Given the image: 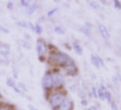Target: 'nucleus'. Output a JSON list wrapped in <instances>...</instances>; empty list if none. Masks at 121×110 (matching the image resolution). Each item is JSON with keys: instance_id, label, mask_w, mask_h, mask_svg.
I'll return each instance as SVG.
<instances>
[{"instance_id": "obj_37", "label": "nucleus", "mask_w": 121, "mask_h": 110, "mask_svg": "<svg viewBox=\"0 0 121 110\" xmlns=\"http://www.w3.org/2000/svg\"><path fill=\"white\" fill-rule=\"evenodd\" d=\"M80 104H82V106H85V107H87V106H88V101L86 98H84V99H82V101H80Z\"/></svg>"}, {"instance_id": "obj_27", "label": "nucleus", "mask_w": 121, "mask_h": 110, "mask_svg": "<svg viewBox=\"0 0 121 110\" xmlns=\"http://www.w3.org/2000/svg\"><path fill=\"white\" fill-rule=\"evenodd\" d=\"M10 32V30L8 29V28H5L4 26L0 25V33H5V34H8V33Z\"/></svg>"}, {"instance_id": "obj_17", "label": "nucleus", "mask_w": 121, "mask_h": 110, "mask_svg": "<svg viewBox=\"0 0 121 110\" xmlns=\"http://www.w3.org/2000/svg\"><path fill=\"white\" fill-rule=\"evenodd\" d=\"M0 110H15V107H14L12 104H7V103H3L2 107Z\"/></svg>"}, {"instance_id": "obj_25", "label": "nucleus", "mask_w": 121, "mask_h": 110, "mask_svg": "<svg viewBox=\"0 0 121 110\" xmlns=\"http://www.w3.org/2000/svg\"><path fill=\"white\" fill-rule=\"evenodd\" d=\"M32 0H21V5H23V7L25 8H28L30 4H31Z\"/></svg>"}, {"instance_id": "obj_12", "label": "nucleus", "mask_w": 121, "mask_h": 110, "mask_svg": "<svg viewBox=\"0 0 121 110\" xmlns=\"http://www.w3.org/2000/svg\"><path fill=\"white\" fill-rule=\"evenodd\" d=\"M16 86L18 87V89L21 90V91L23 92L24 94L27 93V92H28V88H27V86H26V83H25V82H23V81H18Z\"/></svg>"}, {"instance_id": "obj_36", "label": "nucleus", "mask_w": 121, "mask_h": 110, "mask_svg": "<svg viewBox=\"0 0 121 110\" xmlns=\"http://www.w3.org/2000/svg\"><path fill=\"white\" fill-rule=\"evenodd\" d=\"M13 90H14V91H15V92H16V93H17V94H23V95H24V93H23V92L21 91V90L18 89V87H17V86H15V87L13 88Z\"/></svg>"}, {"instance_id": "obj_26", "label": "nucleus", "mask_w": 121, "mask_h": 110, "mask_svg": "<svg viewBox=\"0 0 121 110\" xmlns=\"http://www.w3.org/2000/svg\"><path fill=\"white\" fill-rule=\"evenodd\" d=\"M54 31H55L56 33H58V34H63V33H64V30L62 29L61 27H59V26L54 28Z\"/></svg>"}, {"instance_id": "obj_30", "label": "nucleus", "mask_w": 121, "mask_h": 110, "mask_svg": "<svg viewBox=\"0 0 121 110\" xmlns=\"http://www.w3.org/2000/svg\"><path fill=\"white\" fill-rule=\"evenodd\" d=\"M91 92H92V95H93L94 98H98V92H96V88L95 87L91 88Z\"/></svg>"}, {"instance_id": "obj_29", "label": "nucleus", "mask_w": 121, "mask_h": 110, "mask_svg": "<svg viewBox=\"0 0 121 110\" xmlns=\"http://www.w3.org/2000/svg\"><path fill=\"white\" fill-rule=\"evenodd\" d=\"M7 9L9 10V11H12V10L14 9V3L12 2V1H9V2L7 3Z\"/></svg>"}, {"instance_id": "obj_46", "label": "nucleus", "mask_w": 121, "mask_h": 110, "mask_svg": "<svg viewBox=\"0 0 121 110\" xmlns=\"http://www.w3.org/2000/svg\"><path fill=\"white\" fill-rule=\"evenodd\" d=\"M100 2H102V3H106V0H99Z\"/></svg>"}, {"instance_id": "obj_50", "label": "nucleus", "mask_w": 121, "mask_h": 110, "mask_svg": "<svg viewBox=\"0 0 121 110\" xmlns=\"http://www.w3.org/2000/svg\"><path fill=\"white\" fill-rule=\"evenodd\" d=\"M0 45H1V42H0Z\"/></svg>"}, {"instance_id": "obj_45", "label": "nucleus", "mask_w": 121, "mask_h": 110, "mask_svg": "<svg viewBox=\"0 0 121 110\" xmlns=\"http://www.w3.org/2000/svg\"><path fill=\"white\" fill-rule=\"evenodd\" d=\"M2 105H3V102H2V101H0V109H1V107H2Z\"/></svg>"}, {"instance_id": "obj_14", "label": "nucleus", "mask_w": 121, "mask_h": 110, "mask_svg": "<svg viewBox=\"0 0 121 110\" xmlns=\"http://www.w3.org/2000/svg\"><path fill=\"white\" fill-rule=\"evenodd\" d=\"M89 4H90V7H91L92 9H94V10H100V11H102V10H103V8L101 7V5L99 4L96 1H93V0L89 1Z\"/></svg>"}, {"instance_id": "obj_34", "label": "nucleus", "mask_w": 121, "mask_h": 110, "mask_svg": "<svg viewBox=\"0 0 121 110\" xmlns=\"http://www.w3.org/2000/svg\"><path fill=\"white\" fill-rule=\"evenodd\" d=\"M28 29H30L31 31L34 32V25L32 23H30V21H28Z\"/></svg>"}, {"instance_id": "obj_23", "label": "nucleus", "mask_w": 121, "mask_h": 110, "mask_svg": "<svg viewBox=\"0 0 121 110\" xmlns=\"http://www.w3.org/2000/svg\"><path fill=\"white\" fill-rule=\"evenodd\" d=\"M10 59L9 58H3V57H0V63L3 65H9L10 64Z\"/></svg>"}, {"instance_id": "obj_9", "label": "nucleus", "mask_w": 121, "mask_h": 110, "mask_svg": "<svg viewBox=\"0 0 121 110\" xmlns=\"http://www.w3.org/2000/svg\"><path fill=\"white\" fill-rule=\"evenodd\" d=\"M17 43H18L19 45H21L22 47H23V48L27 49V50L31 49V44H30L29 42L27 41V40H23V39H21V40H18V41H17Z\"/></svg>"}, {"instance_id": "obj_42", "label": "nucleus", "mask_w": 121, "mask_h": 110, "mask_svg": "<svg viewBox=\"0 0 121 110\" xmlns=\"http://www.w3.org/2000/svg\"><path fill=\"white\" fill-rule=\"evenodd\" d=\"M43 21H45V17H40L39 18V21H38V24H40V23H43Z\"/></svg>"}, {"instance_id": "obj_15", "label": "nucleus", "mask_w": 121, "mask_h": 110, "mask_svg": "<svg viewBox=\"0 0 121 110\" xmlns=\"http://www.w3.org/2000/svg\"><path fill=\"white\" fill-rule=\"evenodd\" d=\"M34 32L37 33L38 35H41L42 32H43V28H42V26L40 25V24H35L34 25Z\"/></svg>"}, {"instance_id": "obj_11", "label": "nucleus", "mask_w": 121, "mask_h": 110, "mask_svg": "<svg viewBox=\"0 0 121 110\" xmlns=\"http://www.w3.org/2000/svg\"><path fill=\"white\" fill-rule=\"evenodd\" d=\"M37 10V5L35 4H30L28 8H26V15H32Z\"/></svg>"}, {"instance_id": "obj_6", "label": "nucleus", "mask_w": 121, "mask_h": 110, "mask_svg": "<svg viewBox=\"0 0 121 110\" xmlns=\"http://www.w3.org/2000/svg\"><path fill=\"white\" fill-rule=\"evenodd\" d=\"M10 50H11V47H10L9 44L1 43V45H0V57L9 58Z\"/></svg>"}, {"instance_id": "obj_43", "label": "nucleus", "mask_w": 121, "mask_h": 110, "mask_svg": "<svg viewBox=\"0 0 121 110\" xmlns=\"http://www.w3.org/2000/svg\"><path fill=\"white\" fill-rule=\"evenodd\" d=\"M117 78H118V80H119V82H120L121 83V75H120V74H117Z\"/></svg>"}, {"instance_id": "obj_32", "label": "nucleus", "mask_w": 121, "mask_h": 110, "mask_svg": "<svg viewBox=\"0 0 121 110\" xmlns=\"http://www.w3.org/2000/svg\"><path fill=\"white\" fill-rule=\"evenodd\" d=\"M110 109L112 110H118V107H117V105H116L115 102H112V103H110Z\"/></svg>"}, {"instance_id": "obj_3", "label": "nucleus", "mask_w": 121, "mask_h": 110, "mask_svg": "<svg viewBox=\"0 0 121 110\" xmlns=\"http://www.w3.org/2000/svg\"><path fill=\"white\" fill-rule=\"evenodd\" d=\"M37 53H38V58L41 62H45L46 58H45V53H46V49H47V46H46V43L44 40L39 39L37 42Z\"/></svg>"}, {"instance_id": "obj_8", "label": "nucleus", "mask_w": 121, "mask_h": 110, "mask_svg": "<svg viewBox=\"0 0 121 110\" xmlns=\"http://www.w3.org/2000/svg\"><path fill=\"white\" fill-rule=\"evenodd\" d=\"M99 31H100V33H101V35H102L103 39L109 40L110 33H109V31L107 30V28H106L104 25H102V24H101V25H99Z\"/></svg>"}, {"instance_id": "obj_21", "label": "nucleus", "mask_w": 121, "mask_h": 110, "mask_svg": "<svg viewBox=\"0 0 121 110\" xmlns=\"http://www.w3.org/2000/svg\"><path fill=\"white\" fill-rule=\"evenodd\" d=\"M104 96H105V101H107L109 104L112 102V93H110V92L108 91V90L105 92V95H104Z\"/></svg>"}, {"instance_id": "obj_44", "label": "nucleus", "mask_w": 121, "mask_h": 110, "mask_svg": "<svg viewBox=\"0 0 121 110\" xmlns=\"http://www.w3.org/2000/svg\"><path fill=\"white\" fill-rule=\"evenodd\" d=\"M54 2H56V3H59V2H61V0H53Z\"/></svg>"}, {"instance_id": "obj_18", "label": "nucleus", "mask_w": 121, "mask_h": 110, "mask_svg": "<svg viewBox=\"0 0 121 110\" xmlns=\"http://www.w3.org/2000/svg\"><path fill=\"white\" fill-rule=\"evenodd\" d=\"M16 26L19 28H26V29H28V21H26V20L16 21Z\"/></svg>"}, {"instance_id": "obj_33", "label": "nucleus", "mask_w": 121, "mask_h": 110, "mask_svg": "<svg viewBox=\"0 0 121 110\" xmlns=\"http://www.w3.org/2000/svg\"><path fill=\"white\" fill-rule=\"evenodd\" d=\"M57 11H58V8H55V9H52V10H50V11L47 13V15H48V16H52V15H53V14L55 13V12H57Z\"/></svg>"}, {"instance_id": "obj_35", "label": "nucleus", "mask_w": 121, "mask_h": 110, "mask_svg": "<svg viewBox=\"0 0 121 110\" xmlns=\"http://www.w3.org/2000/svg\"><path fill=\"white\" fill-rule=\"evenodd\" d=\"M96 58H98V60H99V62H100V64H101V66H104L105 65V63H104V61H103V59L100 57V56H98L96 55Z\"/></svg>"}, {"instance_id": "obj_49", "label": "nucleus", "mask_w": 121, "mask_h": 110, "mask_svg": "<svg viewBox=\"0 0 121 110\" xmlns=\"http://www.w3.org/2000/svg\"><path fill=\"white\" fill-rule=\"evenodd\" d=\"M0 75H1V71H0Z\"/></svg>"}, {"instance_id": "obj_40", "label": "nucleus", "mask_w": 121, "mask_h": 110, "mask_svg": "<svg viewBox=\"0 0 121 110\" xmlns=\"http://www.w3.org/2000/svg\"><path fill=\"white\" fill-rule=\"evenodd\" d=\"M99 89H101L103 92H106V91H107V89H106V87H105V86H104V85H101Z\"/></svg>"}, {"instance_id": "obj_38", "label": "nucleus", "mask_w": 121, "mask_h": 110, "mask_svg": "<svg viewBox=\"0 0 121 110\" xmlns=\"http://www.w3.org/2000/svg\"><path fill=\"white\" fill-rule=\"evenodd\" d=\"M112 82L115 83V85H117V83L119 82V80H118V78H117V76L115 75V76H112Z\"/></svg>"}, {"instance_id": "obj_39", "label": "nucleus", "mask_w": 121, "mask_h": 110, "mask_svg": "<svg viewBox=\"0 0 121 110\" xmlns=\"http://www.w3.org/2000/svg\"><path fill=\"white\" fill-rule=\"evenodd\" d=\"M28 109L29 110H39L38 108H35L33 105H28Z\"/></svg>"}, {"instance_id": "obj_22", "label": "nucleus", "mask_w": 121, "mask_h": 110, "mask_svg": "<svg viewBox=\"0 0 121 110\" xmlns=\"http://www.w3.org/2000/svg\"><path fill=\"white\" fill-rule=\"evenodd\" d=\"M12 74H13V78H14V79H17V78H18L19 71H18V69H17L16 66H13V69H12Z\"/></svg>"}, {"instance_id": "obj_20", "label": "nucleus", "mask_w": 121, "mask_h": 110, "mask_svg": "<svg viewBox=\"0 0 121 110\" xmlns=\"http://www.w3.org/2000/svg\"><path fill=\"white\" fill-rule=\"evenodd\" d=\"M96 92H98V98H100L101 101H105V92H103L101 89H96Z\"/></svg>"}, {"instance_id": "obj_10", "label": "nucleus", "mask_w": 121, "mask_h": 110, "mask_svg": "<svg viewBox=\"0 0 121 110\" xmlns=\"http://www.w3.org/2000/svg\"><path fill=\"white\" fill-rule=\"evenodd\" d=\"M90 60H91L92 65H93L95 69H100V67H102L101 64H100V62H99V60H98V58H96V55H91Z\"/></svg>"}, {"instance_id": "obj_31", "label": "nucleus", "mask_w": 121, "mask_h": 110, "mask_svg": "<svg viewBox=\"0 0 121 110\" xmlns=\"http://www.w3.org/2000/svg\"><path fill=\"white\" fill-rule=\"evenodd\" d=\"M114 5H115L116 9H119V10L121 9V3H120L119 0H114Z\"/></svg>"}, {"instance_id": "obj_19", "label": "nucleus", "mask_w": 121, "mask_h": 110, "mask_svg": "<svg viewBox=\"0 0 121 110\" xmlns=\"http://www.w3.org/2000/svg\"><path fill=\"white\" fill-rule=\"evenodd\" d=\"M79 30L82 31V33H85L86 35H88V37H90V35H91V32H90V28H87V27H85V26H82V27L79 28Z\"/></svg>"}, {"instance_id": "obj_28", "label": "nucleus", "mask_w": 121, "mask_h": 110, "mask_svg": "<svg viewBox=\"0 0 121 110\" xmlns=\"http://www.w3.org/2000/svg\"><path fill=\"white\" fill-rule=\"evenodd\" d=\"M76 87H77V86H76L75 83H73V85H71L70 87H69V90H70L72 93H74V92L77 91V88H76Z\"/></svg>"}, {"instance_id": "obj_24", "label": "nucleus", "mask_w": 121, "mask_h": 110, "mask_svg": "<svg viewBox=\"0 0 121 110\" xmlns=\"http://www.w3.org/2000/svg\"><path fill=\"white\" fill-rule=\"evenodd\" d=\"M78 94H79V96H80V98L82 99H84V98H86V97L88 96V92L87 91H85V90H79L78 91Z\"/></svg>"}, {"instance_id": "obj_16", "label": "nucleus", "mask_w": 121, "mask_h": 110, "mask_svg": "<svg viewBox=\"0 0 121 110\" xmlns=\"http://www.w3.org/2000/svg\"><path fill=\"white\" fill-rule=\"evenodd\" d=\"M73 49L75 50V53H77V55H82V47L80 45H78V44H74L73 45Z\"/></svg>"}, {"instance_id": "obj_2", "label": "nucleus", "mask_w": 121, "mask_h": 110, "mask_svg": "<svg viewBox=\"0 0 121 110\" xmlns=\"http://www.w3.org/2000/svg\"><path fill=\"white\" fill-rule=\"evenodd\" d=\"M50 60H52L55 64H58L61 67H63L64 65H66L69 62H71L73 59H72L69 55H66L65 53L58 51V53H54V55L50 56Z\"/></svg>"}, {"instance_id": "obj_4", "label": "nucleus", "mask_w": 121, "mask_h": 110, "mask_svg": "<svg viewBox=\"0 0 121 110\" xmlns=\"http://www.w3.org/2000/svg\"><path fill=\"white\" fill-rule=\"evenodd\" d=\"M52 78H53V87L54 89H61L64 85V78L60 72L54 69L52 72Z\"/></svg>"}, {"instance_id": "obj_41", "label": "nucleus", "mask_w": 121, "mask_h": 110, "mask_svg": "<svg viewBox=\"0 0 121 110\" xmlns=\"http://www.w3.org/2000/svg\"><path fill=\"white\" fill-rule=\"evenodd\" d=\"M88 110H98V108H96V106H90L89 108H88Z\"/></svg>"}, {"instance_id": "obj_13", "label": "nucleus", "mask_w": 121, "mask_h": 110, "mask_svg": "<svg viewBox=\"0 0 121 110\" xmlns=\"http://www.w3.org/2000/svg\"><path fill=\"white\" fill-rule=\"evenodd\" d=\"M5 85H7L9 88H12V89H13V88L16 86L15 79H14V78H12V77H8L7 79H5Z\"/></svg>"}, {"instance_id": "obj_1", "label": "nucleus", "mask_w": 121, "mask_h": 110, "mask_svg": "<svg viewBox=\"0 0 121 110\" xmlns=\"http://www.w3.org/2000/svg\"><path fill=\"white\" fill-rule=\"evenodd\" d=\"M66 98V95L62 92H55L49 96L48 98V102H49L50 108L53 110H58L63 101Z\"/></svg>"}, {"instance_id": "obj_47", "label": "nucleus", "mask_w": 121, "mask_h": 110, "mask_svg": "<svg viewBox=\"0 0 121 110\" xmlns=\"http://www.w3.org/2000/svg\"><path fill=\"white\" fill-rule=\"evenodd\" d=\"M92 78H93V79H92V80H95V75H94V74H92Z\"/></svg>"}, {"instance_id": "obj_7", "label": "nucleus", "mask_w": 121, "mask_h": 110, "mask_svg": "<svg viewBox=\"0 0 121 110\" xmlns=\"http://www.w3.org/2000/svg\"><path fill=\"white\" fill-rule=\"evenodd\" d=\"M73 101L66 97L65 99L63 101V103L60 105L59 110H73Z\"/></svg>"}, {"instance_id": "obj_5", "label": "nucleus", "mask_w": 121, "mask_h": 110, "mask_svg": "<svg viewBox=\"0 0 121 110\" xmlns=\"http://www.w3.org/2000/svg\"><path fill=\"white\" fill-rule=\"evenodd\" d=\"M42 88H43L45 91H50L53 90L54 87H53V78H52V72L47 71L45 74L43 75L42 77Z\"/></svg>"}, {"instance_id": "obj_48", "label": "nucleus", "mask_w": 121, "mask_h": 110, "mask_svg": "<svg viewBox=\"0 0 121 110\" xmlns=\"http://www.w3.org/2000/svg\"><path fill=\"white\" fill-rule=\"evenodd\" d=\"M0 98H2V95H1V93H0Z\"/></svg>"}]
</instances>
